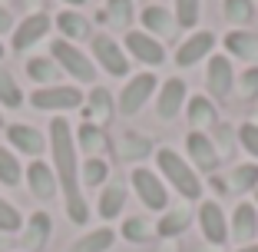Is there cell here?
Instances as JSON below:
<instances>
[{
  "instance_id": "44dd1931",
  "label": "cell",
  "mask_w": 258,
  "mask_h": 252,
  "mask_svg": "<svg viewBox=\"0 0 258 252\" xmlns=\"http://www.w3.org/2000/svg\"><path fill=\"white\" fill-rule=\"evenodd\" d=\"M185 116H189V123H192V130H196V133L215 126V107H212V99H209V96H192L189 107H185Z\"/></svg>"
},
{
  "instance_id": "7c38bea8",
  "label": "cell",
  "mask_w": 258,
  "mask_h": 252,
  "mask_svg": "<svg viewBox=\"0 0 258 252\" xmlns=\"http://www.w3.org/2000/svg\"><path fill=\"white\" fill-rule=\"evenodd\" d=\"M182 103H185V83L179 77L172 80H162V90H159V99H156V110H159V120L172 123L175 116L182 113Z\"/></svg>"
},
{
  "instance_id": "d4e9b609",
  "label": "cell",
  "mask_w": 258,
  "mask_h": 252,
  "mask_svg": "<svg viewBox=\"0 0 258 252\" xmlns=\"http://www.w3.org/2000/svg\"><path fill=\"white\" fill-rule=\"evenodd\" d=\"M27 77L37 80V83L56 86V80H60V67L53 63V57H33V60L27 63Z\"/></svg>"
},
{
  "instance_id": "bcb514c9",
  "label": "cell",
  "mask_w": 258,
  "mask_h": 252,
  "mask_svg": "<svg viewBox=\"0 0 258 252\" xmlns=\"http://www.w3.org/2000/svg\"><path fill=\"white\" fill-rule=\"evenodd\" d=\"M7 4H14V0H0V7H7Z\"/></svg>"
},
{
  "instance_id": "f546056e",
  "label": "cell",
  "mask_w": 258,
  "mask_h": 252,
  "mask_svg": "<svg viewBox=\"0 0 258 252\" xmlns=\"http://www.w3.org/2000/svg\"><path fill=\"white\" fill-rule=\"evenodd\" d=\"M80 179H83L86 186H103L109 179V163L99 160V156H90V160L83 163V173H80Z\"/></svg>"
},
{
  "instance_id": "60d3db41",
  "label": "cell",
  "mask_w": 258,
  "mask_h": 252,
  "mask_svg": "<svg viewBox=\"0 0 258 252\" xmlns=\"http://www.w3.org/2000/svg\"><path fill=\"white\" fill-rule=\"evenodd\" d=\"M232 136H235V133L228 130V126H219V136H215V139H219V146H215V153H219V160H222V156H228V153H232Z\"/></svg>"
},
{
  "instance_id": "5bb4252c",
  "label": "cell",
  "mask_w": 258,
  "mask_h": 252,
  "mask_svg": "<svg viewBox=\"0 0 258 252\" xmlns=\"http://www.w3.org/2000/svg\"><path fill=\"white\" fill-rule=\"evenodd\" d=\"M185 149H189V160L196 163L202 173H215V166H219V153H215V143L212 136H205V133H189V139H185Z\"/></svg>"
},
{
  "instance_id": "7bdbcfd3",
  "label": "cell",
  "mask_w": 258,
  "mask_h": 252,
  "mask_svg": "<svg viewBox=\"0 0 258 252\" xmlns=\"http://www.w3.org/2000/svg\"><path fill=\"white\" fill-rule=\"evenodd\" d=\"M238 252H258V245H242Z\"/></svg>"
},
{
  "instance_id": "836d02e7",
  "label": "cell",
  "mask_w": 258,
  "mask_h": 252,
  "mask_svg": "<svg viewBox=\"0 0 258 252\" xmlns=\"http://www.w3.org/2000/svg\"><path fill=\"white\" fill-rule=\"evenodd\" d=\"M76 143L83 146L86 153H99V149H106V136H103V130L93 126V123H83V126H80V139H76Z\"/></svg>"
},
{
  "instance_id": "ffe728a7",
  "label": "cell",
  "mask_w": 258,
  "mask_h": 252,
  "mask_svg": "<svg viewBox=\"0 0 258 252\" xmlns=\"http://www.w3.org/2000/svg\"><path fill=\"white\" fill-rule=\"evenodd\" d=\"M133 4L136 0H106V14H99V23H109L113 30H133Z\"/></svg>"
},
{
  "instance_id": "7dc6e473",
  "label": "cell",
  "mask_w": 258,
  "mask_h": 252,
  "mask_svg": "<svg viewBox=\"0 0 258 252\" xmlns=\"http://www.w3.org/2000/svg\"><path fill=\"white\" fill-rule=\"evenodd\" d=\"M0 57H4V43H0Z\"/></svg>"
},
{
  "instance_id": "c3c4849f",
  "label": "cell",
  "mask_w": 258,
  "mask_h": 252,
  "mask_svg": "<svg viewBox=\"0 0 258 252\" xmlns=\"http://www.w3.org/2000/svg\"><path fill=\"white\" fill-rule=\"evenodd\" d=\"M255 203H258V189H255Z\"/></svg>"
},
{
  "instance_id": "1f68e13d",
  "label": "cell",
  "mask_w": 258,
  "mask_h": 252,
  "mask_svg": "<svg viewBox=\"0 0 258 252\" xmlns=\"http://www.w3.org/2000/svg\"><path fill=\"white\" fill-rule=\"evenodd\" d=\"M232 189H235V192L258 189V166H255V163H242V166L232 169Z\"/></svg>"
},
{
  "instance_id": "30bf717a",
  "label": "cell",
  "mask_w": 258,
  "mask_h": 252,
  "mask_svg": "<svg viewBox=\"0 0 258 252\" xmlns=\"http://www.w3.org/2000/svg\"><path fill=\"white\" fill-rule=\"evenodd\" d=\"M199 226H202V236L212 245H222L228 239V219H225V213H222V206L215 199H209V203L199 206Z\"/></svg>"
},
{
  "instance_id": "277c9868",
  "label": "cell",
  "mask_w": 258,
  "mask_h": 252,
  "mask_svg": "<svg viewBox=\"0 0 258 252\" xmlns=\"http://www.w3.org/2000/svg\"><path fill=\"white\" fill-rule=\"evenodd\" d=\"M30 103L37 110H76L80 103H83V93L76 90V86H67V83L40 86V90L30 96Z\"/></svg>"
},
{
  "instance_id": "ab89813d",
  "label": "cell",
  "mask_w": 258,
  "mask_h": 252,
  "mask_svg": "<svg viewBox=\"0 0 258 252\" xmlns=\"http://www.w3.org/2000/svg\"><path fill=\"white\" fill-rule=\"evenodd\" d=\"M238 143L245 146V153L258 160V123H242L238 126Z\"/></svg>"
},
{
  "instance_id": "8d00e7d4",
  "label": "cell",
  "mask_w": 258,
  "mask_h": 252,
  "mask_svg": "<svg viewBox=\"0 0 258 252\" xmlns=\"http://www.w3.org/2000/svg\"><path fill=\"white\" fill-rule=\"evenodd\" d=\"M199 14H202V4H199V0H175V20L182 23V30H192V27H196Z\"/></svg>"
},
{
  "instance_id": "9a60e30c",
  "label": "cell",
  "mask_w": 258,
  "mask_h": 252,
  "mask_svg": "<svg viewBox=\"0 0 258 252\" xmlns=\"http://www.w3.org/2000/svg\"><path fill=\"white\" fill-rule=\"evenodd\" d=\"M7 139L10 146H14L17 153L23 156H40L46 146V136L40 130H33V126H23V123H14V126H7Z\"/></svg>"
},
{
  "instance_id": "603a6c76",
  "label": "cell",
  "mask_w": 258,
  "mask_h": 252,
  "mask_svg": "<svg viewBox=\"0 0 258 252\" xmlns=\"http://www.w3.org/2000/svg\"><path fill=\"white\" fill-rule=\"evenodd\" d=\"M56 30L63 33V40H83V37H90V20L80 17L76 10H63L56 17Z\"/></svg>"
},
{
  "instance_id": "83f0119b",
  "label": "cell",
  "mask_w": 258,
  "mask_h": 252,
  "mask_svg": "<svg viewBox=\"0 0 258 252\" xmlns=\"http://www.w3.org/2000/svg\"><path fill=\"white\" fill-rule=\"evenodd\" d=\"M86 116H99V120L106 123L109 113H113V96H109L106 86H93L90 90V110H83Z\"/></svg>"
},
{
  "instance_id": "6da1fadb",
  "label": "cell",
  "mask_w": 258,
  "mask_h": 252,
  "mask_svg": "<svg viewBox=\"0 0 258 252\" xmlns=\"http://www.w3.org/2000/svg\"><path fill=\"white\" fill-rule=\"evenodd\" d=\"M50 156H53L56 183L67 192V216L73 222H86L90 209H86V199L76 189L80 186V179H76V139H73L67 116H53L50 120Z\"/></svg>"
},
{
  "instance_id": "484cf974",
  "label": "cell",
  "mask_w": 258,
  "mask_h": 252,
  "mask_svg": "<svg viewBox=\"0 0 258 252\" xmlns=\"http://www.w3.org/2000/svg\"><path fill=\"white\" fill-rule=\"evenodd\" d=\"M113 239H116V232L103 226V229L90 232V236L76 239V242H73V249H70V252H106L109 245H113Z\"/></svg>"
},
{
  "instance_id": "d6a6232c",
  "label": "cell",
  "mask_w": 258,
  "mask_h": 252,
  "mask_svg": "<svg viewBox=\"0 0 258 252\" xmlns=\"http://www.w3.org/2000/svg\"><path fill=\"white\" fill-rule=\"evenodd\" d=\"M0 183L4 186L20 183V163H17L14 149H4V146H0Z\"/></svg>"
},
{
  "instance_id": "ba28073f",
  "label": "cell",
  "mask_w": 258,
  "mask_h": 252,
  "mask_svg": "<svg viewBox=\"0 0 258 252\" xmlns=\"http://www.w3.org/2000/svg\"><path fill=\"white\" fill-rule=\"evenodd\" d=\"M126 50L133 60L146 63V67H159L162 60H166V50H162V43L152 33H143V30H129L126 33Z\"/></svg>"
},
{
  "instance_id": "ac0fdd59",
  "label": "cell",
  "mask_w": 258,
  "mask_h": 252,
  "mask_svg": "<svg viewBox=\"0 0 258 252\" xmlns=\"http://www.w3.org/2000/svg\"><path fill=\"white\" fill-rule=\"evenodd\" d=\"M225 50L228 57H235V60H258V33L251 30H232L225 37Z\"/></svg>"
},
{
  "instance_id": "f1b7e54d",
  "label": "cell",
  "mask_w": 258,
  "mask_h": 252,
  "mask_svg": "<svg viewBox=\"0 0 258 252\" xmlns=\"http://www.w3.org/2000/svg\"><path fill=\"white\" fill-rule=\"evenodd\" d=\"M149 149H152V143L143 136V133H122V139H119V153L126 156V160H143Z\"/></svg>"
},
{
  "instance_id": "e0dca14e",
  "label": "cell",
  "mask_w": 258,
  "mask_h": 252,
  "mask_svg": "<svg viewBox=\"0 0 258 252\" xmlns=\"http://www.w3.org/2000/svg\"><path fill=\"white\" fill-rule=\"evenodd\" d=\"M255 232H258L255 206H251V203H242V206H235V213H232V222H228V236L235 239V242H245V245H248L251 239H255Z\"/></svg>"
},
{
  "instance_id": "4fadbf2b",
  "label": "cell",
  "mask_w": 258,
  "mask_h": 252,
  "mask_svg": "<svg viewBox=\"0 0 258 252\" xmlns=\"http://www.w3.org/2000/svg\"><path fill=\"white\" fill-rule=\"evenodd\" d=\"M212 46H215V33L199 30V33H192L189 40L179 43V50H175V63H179V67H196L202 57L212 54Z\"/></svg>"
},
{
  "instance_id": "7402d4cb",
  "label": "cell",
  "mask_w": 258,
  "mask_h": 252,
  "mask_svg": "<svg viewBox=\"0 0 258 252\" xmlns=\"http://www.w3.org/2000/svg\"><path fill=\"white\" fill-rule=\"evenodd\" d=\"M143 27L152 30V33H159V37H172V33H175V17L169 14L166 7L152 4V7L143 10Z\"/></svg>"
},
{
  "instance_id": "d590c367",
  "label": "cell",
  "mask_w": 258,
  "mask_h": 252,
  "mask_svg": "<svg viewBox=\"0 0 258 252\" xmlns=\"http://www.w3.org/2000/svg\"><path fill=\"white\" fill-rule=\"evenodd\" d=\"M0 103H4V107H20L23 103L20 86H17L14 73H7V70H0Z\"/></svg>"
},
{
  "instance_id": "cb8c5ba5",
  "label": "cell",
  "mask_w": 258,
  "mask_h": 252,
  "mask_svg": "<svg viewBox=\"0 0 258 252\" xmlns=\"http://www.w3.org/2000/svg\"><path fill=\"white\" fill-rule=\"evenodd\" d=\"M122 206H126V189L119 183H109L106 189L99 192V216L103 219H116L122 213Z\"/></svg>"
},
{
  "instance_id": "3957f363",
  "label": "cell",
  "mask_w": 258,
  "mask_h": 252,
  "mask_svg": "<svg viewBox=\"0 0 258 252\" xmlns=\"http://www.w3.org/2000/svg\"><path fill=\"white\" fill-rule=\"evenodd\" d=\"M50 54H53V63L60 70H67L73 80H80V83H93L96 80V67H93V60L80 50L76 43H70V40H53L50 43Z\"/></svg>"
},
{
  "instance_id": "7a4b0ae2",
  "label": "cell",
  "mask_w": 258,
  "mask_h": 252,
  "mask_svg": "<svg viewBox=\"0 0 258 252\" xmlns=\"http://www.w3.org/2000/svg\"><path fill=\"white\" fill-rule=\"evenodd\" d=\"M156 166H159V173L175 186L179 196H185V199H199V196H202V183H199V176L192 173L189 163H182V156L175 153V149H169V146L156 149Z\"/></svg>"
},
{
  "instance_id": "4316f807",
  "label": "cell",
  "mask_w": 258,
  "mask_h": 252,
  "mask_svg": "<svg viewBox=\"0 0 258 252\" xmlns=\"http://www.w3.org/2000/svg\"><path fill=\"white\" fill-rule=\"evenodd\" d=\"M185 229H189V216H185L182 209H172V213H166L159 219L156 236L159 239H172V236H179V232H185Z\"/></svg>"
},
{
  "instance_id": "74e56055",
  "label": "cell",
  "mask_w": 258,
  "mask_h": 252,
  "mask_svg": "<svg viewBox=\"0 0 258 252\" xmlns=\"http://www.w3.org/2000/svg\"><path fill=\"white\" fill-rule=\"evenodd\" d=\"M235 93H238L242 99H258V67H248L242 77H238Z\"/></svg>"
},
{
  "instance_id": "4dcf8cb0",
  "label": "cell",
  "mask_w": 258,
  "mask_h": 252,
  "mask_svg": "<svg viewBox=\"0 0 258 252\" xmlns=\"http://www.w3.org/2000/svg\"><path fill=\"white\" fill-rule=\"evenodd\" d=\"M152 232H156V229L149 226L146 216H129V219L122 222V236H126L129 242H149Z\"/></svg>"
},
{
  "instance_id": "d6986e66",
  "label": "cell",
  "mask_w": 258,
  "mask_h": 252,
  "mask_svg": "<svg viewBox=\"0 0 258 252\" xmlns=\"http://www.w3.org/2000/svg\"><path fill=\"white\" fill-rule=\"evenodd\" d=\"M50 232H53V222L46 213H33L30 222H27V229H23V245L33 252H40L46 242H50Z\"/></svg>"
},
{
  "instance_id": "5b68a950",
  "label": "cell",
  "mask_w": 258,
  "mask_h": 252,
  "mask_svg": "<svg viewBox=\"0 0 258 252\" xmlns=\"http://www.w3.org/2000/svg\"><path fill=\"white\" fill-rule=\"evenodd\" d=\"M93 57H96L99 67L106 70V73H113V77H126L129 73V57L122 54V46L116 43L113 37H106V33H96V37H93Z\"/></svg>"
},
{
  "instance_id": "9c48e42d",
  "label": "cell",
  "mask_w": 258,
  "mask_h": 252,
  "mask_svg": "<svg viewBox=\"0 0 258 252\" xmlns=\"http://www.w3.org/2000/svg\"><path fill=\"white\" fill-rule=\"evenodd\" d=\"M205 83H209V93L215 99H228L232 96V83H235V73H232V60L222 54H215L209 60V70H205Z\"/></svg>"
},
{
  "instance_id": "8fae6325",
  "label": "cell",
  "mask_w": 258,
  "mask_h": 252,
  "mask_svg": "<svg viewBox=\"0 0 258 252\" xmlns=\"http://www.w3.org/2000/svg\"><path fill=\"white\" fill-rule=\"evenodd\" d=\"M46 30H50V17L46 14H30L27 20L20 23L14 30V40H10V50L14 54H23V50H30L37 40L46 37Z\"/></svg>"
},
{
  "instance_id": "ee69618b",
  "label": "cell",
  "mask_w": 258,
  "mask_h": 252,
  "mask_svg": "<svg viewBox=\"0 0 258 252\" xmlns=\"http://www.w3.org/2000/svg\"><path fill=\"white\" fill-rule=\"evenodd\" d=\"M162 252H175V245H172V242H166V245H162Z\"/></svg>"
},
{
  "instance_id": "2e32d148",
  "label": "cell",
  "mask_w": 258,
  "mask_h": 252,
  "mask_svg": "<svg viewBox=\"0 0 258 252\" xmlns=\"http://www.w3.org/2000/svg\"><path fill=\"white\" fill-rule=\"evenodd\" d=\"M27 186H30V192L37 199H53L56 189H60L53 166H46V163H40V160L27 166Z\"/></svg>"
},
{
  "instance_id": "e575fe53",
  "label": "cell",
  "mask_w": 258,
  "mask_h": 252,
  "mask_svg": "<svg viewBox=\"0 0 258 252\" xmlns=\"http://www.w3.org/2000/svg\"><path fill=\"white\" fill-rule=\"evenodd\" d=\"M255 17V4L251 0H225V20L228 23H248Z\"/></svg>"
},
{
  "instance_id": "f35d334b",
  "label": "cell",
  "mask_w": 258,
  "mask_h": 252,
  "mask_svg": "<svg viewBox=\"0 0 258 252\" xmlns=\"http://www.w3.org/2000/svg\"><path fill=\"white\" fill-rule=\"evenodd\" d=\"M23 226L20 213H17L14 206H10L7 199H0V232H17Z\"/></svg>"
},
{
  "instance_id": "8992f818",
  "label": "cell",
  "mask_w": 258,
  "mask_h": 252,
  "mask_svg": "<svg viewBox=\"0 0 258 252\" xmlns=\"http://www.w3.org/2000/svg\"><path fill=\"white\" fill-rule=\"evenodd\" d=\"M133 189L139 192L146 209H166L169 206V192L152 169H133Z\"/></svg>"
},
{
  "instance_id": "52a82bcc",
  "label": "cell",
  "mask_w": 258,
  "mask_h": 252,
  "mask_svg": "<svg viewBox=\"0 0 258 252\" xmlns=\"http://www.w3.org/2000/svg\"><path fill=\"white\" fill-rule=\"evenodd\" d=\"M152 93H156V77H152V73H136V77L122 86V93H119V110L126 116L139 113Z\"/></svg>"
},
{
  "instance_id": "f6af8a7d",
  "label": "cell",
  "mask_w": 258,
  "mask_h": 252,
  "mask_svg": "<svg viewBox=\"0 0 258 252\" xmlns=\"http://www.w3.org/2000/svg\"><path fill=\"white\" fill-rule=\"evenodd\" d=\"M63 4H76V7H80V4H86V0H63Z\"/></svg>"
},
{
  "instance_id": "b9f144b4",
  "label": "cell",
  "mask_w": 258,
  "mask_h": 252,
  "mask_svg": "<svg viewBox=\"0 0 258 252\" xmlns=\"http://www.w3.org/2000/svg\"><path fill=\"white\" fill-rule=\"evenodd\" d=\"M7 30H14V17H10L7 7H0V33H7Z\"/></svg>"
}]
</instances>
